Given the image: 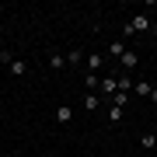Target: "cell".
Instances as JSON below:
<instances>
[{"label":"cell","instance_id":"19","mask_svg":"<svg viewBox=\"0 0 157 157\" xmlns=\"http://www.w3.org/2000/svg\"><path fill=\"white\" fill-rule=\"evenodd\" d=\"M154 136H157V133H154Z\"/></svg>","mask_w":157,"mask_h":157},{"label":"cell","instance_id":"15","mask_svg":"<svg viewBox=\"0 0 157 157\" xmlns=\"http://www.w3.org/2000/svg\"><path fill=\"white\" fill-rule=\"evenodd\" d=\"M84 84H87V91H94V87H98V73H87Z\"/></svg>","mask_w":157,"mask_h":157},{"label":"cell","instance_id":"17","mask_svg":"<svg viewBox=\"0 0 157 157\" xmlns=\"http://www.w3.org/2000/svg\"><path fill=\"white\" fill-rule=\"evenodd\" d=\"M150 101H154V105H157V87H154V94H150Z\"/></svg>","mask_w":157,"mask_h":157},{"label":"cell","instance_id":"10","mask_svg":"<svg viewBox=\"0 0 157 157\" xmlns=\"http://www.w3.org/2000/svg\"><path fill=\"white\" fill-rule=\"evenodd\" d=\"M49 67L52 70H63V67H67V56H63V52H52V56H49Z\"/></svg>","mask_w":157,"mask_h":157},{"label":"cell","instance_id":"9","mask_svg":"<svg viewBox=\"0 0 157 157\" xmlns=\"http://www.w3.org/2000/svg\"><path fill=\"white\" fill-rule=\"evenodd\" d=\"M108 52H112L115 59L122 56V52H126V45H122V39H112V42H108Z\"/></svg>","mask_w":157,"mask_h":157},{"label":"cell","instance_id":"3","mask_svg":"<svg viewBox=\"0 0 157 157\" xmlns=\"http://www.w3.org/2000/svg\"><path fill=\"white\" fill-rule=\"evenodd\" d=\"M136 63H140V56H136L133 49H126L122 56H119V67H122V70H129V67H136Z\"/></svg>","mask_w":157,"mask_h":157},{"label":"cell","instance_id":"7","mask_svg":"<svg viewBox=\"0 0 157 157\" xmlns=\"http://www.w3.org/2000/svg\"><path fill=\"white\" fill-rule=\"evenodd\" d=\"M84 59H87V56H84L80 49H70V52H67V63H70V67H80Z\"/></svg>","mask_w":157,"mask_h":157},{"label":"cell","instance_id":"1","mask_svg":"<svg viewBox=\"0 0 157 157\" xmlns=\"http://www.w3.org/2000/svg\"><path fill=\"white\" fill-rule=\"evenodd\" d=\"M122 32H126V39H133L136 32H150V17H147V14H136L133 21H126Z\"/></svg>","mask_w":157,"mask_h":157},{"label":"cell","instance_id":"5","mask_svg":"<svg viewBox=\"0 0 157 157\" xmlns=\"http://www.w3.org/2000/svg\"><path fill=\"white\" fill-rule=\"evenodd\" d=\"M133 91H136V94H147V98H150V94H154V84H150V80H136Z\"/></svg>","mask_w":157,"mask_h":157},{"label":"cell","instance_id":"2","mask_svg":"<svg viewBox=\"0 0 157 157\" xmlns=\"http://www.w3.org/2000/svg\"><path fill=\"white\" fill-rule=\"evenodd\" d=\"M7 73H11V77H25V73H28V63L25 59H11L7 63Z\"/></svg>","mask_w":157,"mask_h":157},{"label":"cell","instance_id":"16","mask_svg":"<svg viewBox=\"0 0 157 157\" xmlns=\"http://www.w3.org/2000/svg\"><path fill=\"white\" fill-rule=\"evenodd\" d=\"M119 91H126V94L133 91V84H129V77H119Z\"/></svg>","mask_w":157,"mask_h":157},{"label":"cell","instance_id":"12","mask_svg":"<svg viewBox=\"0 0 157 157\" xmlns=\"http://www.w3.org/2000/svg\"><path fill=\"white\" fill-rule=\"evenodd\" d=\"M108 122H112V126H119V122H122V108H108Z\"/></svg>","mask_w":157,"mask_h":157},{"label":"cell","instance_id":"4","mask_svg":"<svg viewBox=\"0 0 157 157\" xmlns=\"http://www.w3.org/2000/svg\"><path fill=\"white\" fill-rule=\"evenodd\" d=\"M84 67H87V73H98V70H101V56H98V52H87Z\"/></svg>","mask_w":157,"mask_h":157},{"label":"cell","instance_id":"6","mask_svg":"<svg viewBox=\"0 0 157 157\" xmlns=\"http://www.w3.org/2000/svg\"><path fill=\"white\" fill-rule=\"evenodd\" d=\"M101 91H105V94H115V91H119V80L115 77H101Z\"/></svg>","mask_w":157,"mask_h":157},{"label":"cell","instance_id":"14","mask_svg":"<svg viewBox=\"0 0 157 157\" xmlns=\"http://www.w3.org/2000/svg\"><path fill=\"white\" fill-rule=\"evenodd\" d=\"M140 143L150 150V147H157V136H154V133H143V136H140Z\"/></svg>","mask_w":157,"mask_h":157},{"label":"cell","instance_id":"11","mask_svg":"<svg viewBox=\"0 0 157 157\" xmlns=\"http://www.w3.org/2000/svg\"><path fill=\"white\" fill-rule=\"evenodd\" d=\"M112 105L115 108H126L129 105V94H126V91H115V94H112Z\"/></svg>","mask_w":157,"mask_h":157},{"label":"cell","instance_id":"13","mask_svg":"<svg viewBox=\"0 0 157 157\" xmlns=\"http://www.w3.org/2000/svg\"><path fill=\"white\" fill-rule=\"evenodd\" d=\"M84 108L87 112H98V94H84Z\"/></svg>","mask_w":157,"mask_h":157},{"label":"cell","instance_id":"8","mask_svg":"<svg viewBox=\"0 0 157 157\" xmlns=\"http://www.w3.org/2000/svg\"><path fill=\"white\" fill-rule=\"evenodd\" d=\"M70 119H73V108L70 105H59L56 108V122H70Z\"/></svg>","mask_w":157,"mask_h":157},{"label":"cell","instance_id":"18","mask_svg":"<svg viewBox=\"0 0 157 157\" xmlns=\"http://www.w3.org/2000/svg\"><path fill=\"white\" fill-rule=\"evenodd\" d=\"M154 11H157V4H154Z\"/></svg>","mask_w":157,"mask_h":157}]
</instances>
